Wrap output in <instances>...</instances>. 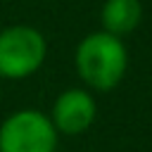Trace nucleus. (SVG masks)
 Instances as JSON below:
<instances>
[{"mask_svg":"<svg viewBox=\"0 0 152 152\" xmlns=\"http://www.w3.org/2000/svg\"><path fill=\"white\" fill-rule=\"evenodd\" d=\"M74 66L88 90L107 93L114 90L128 69V50L124 38L107 31H93L83 36L74 52Z\"/></svg>","mask_w":152,"mask_h":152,"instance_id":"f257e3e1","label":"nucleus"},{"mask_svg":"<svg viewBox=\"0 0 152 152\" xmlns=\"http://www.w3.org/2000/svg\"><path fill=\"white\" fill-rule=\"evenodd\" d=\"M48 59V38L31 24H12L0 28V78L24 81L33 76Z\"/></svg>","mask_w":152,"mask_h":152,"instance_id":"f03ea898","label":"nucleus"},{"mask_svg":"<svg viewBox=\"0 0 152 152\" xmlns=\"http://www.w3.org/2000/svg\"><path fill=\"white\" fill-rule=\"evenodd\" d=\"M59 133L40 109H17L0 124V152H57Z\"/></svg>","mask_w":152,"mask_h":152,"instance_id":"7ed1b4c3","label":"nucleus"},{"mask_svg":"<svg viewBox=\"0 0 152 152\" xmlns=\"http://www.w3.org/2000/svg\"><path fill=\"white\" fill-rule=\"evenodd\" d=\"M48 116L59 135H81L95 124L97 102L88 88H66L55 97Z\"/></svg>","mask_w":152,"mask_h":152,"instance_id":"20e7f679","label":"nucleus"},{"mask_svg":"<svg viewBox=\"0 0 152 152\" xmlns=\"http://www.w3.org/2000/svg\"><path fill=\"white\" fill-rule=\"evenodd\" d=\"M142 19V2L140 0H104L100 7V24L102 31L112 36H128L140 26Z\"/></svg>","mask_w":152,"mask_h":152,"instance_id":"39448f33","label":"nucleus"},{"mask_svg":"<svg viewBox=\"0 0 152 152\" xmlns=\"http://www.w3.org/2000/svg\"><path fill=\"white\" fill-rule=\"evenodd\" d=\"M0 81H2V78H0Z\"/></svg>","mask_w":152,"mask_h":152,"instance_id":"423d86ee","label":"nucleus"}]
</instances>
